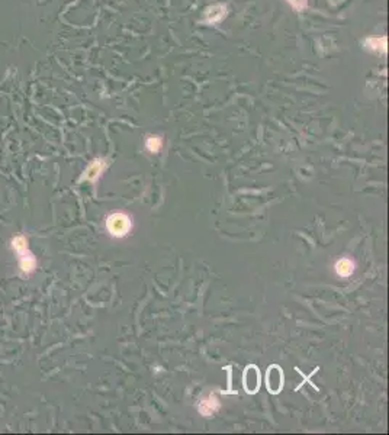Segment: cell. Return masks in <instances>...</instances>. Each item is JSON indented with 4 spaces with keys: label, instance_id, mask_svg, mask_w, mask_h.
I'll list each match as a JSON object with an SVG mask.
<instances>
[{
    "label": "cell",
    "instance_id": "obj_1",
    "mask_svg": "<svg viewBox=\"0 0 389 435\" xmlns=\"http://www.w3.org/2000/svg\"><path fill=\"white\" fill-rule=\"evenodd\" d=\"M12 247L18 254V260H19V266L20 270L24 273H32L36 267V258L32 255V253L28 248V241L25 240V237L18 235L16 238L12 240Z\"/></svg>",
    "mask_w": 389,
    "mask_h": 435
},
{
    "label": "cell",
    "instance_id": "obj_2",
    "mask_svg": "<svg viewBox=\"0 0 389 435\" xmlns=\"http://www.w3.org/2000/svg\"><path fill=\"white\" fill-rule=\"evenodd\" d=\"M106 228L115 238H124L132 229V221L125 213H112L106 219Z\"/></svg>",
    "mask_w": 389,
    "mask_h": 435
},
{
    "label": "cell",
    "instance_id": "obj_3",
    "mask_svg": "<svg viewBox=\"0 0 389 435\" xmlns=\"http://www.w3.org/2000/svg\"><path fill=\"white\" fill-rule=\"evenodd\" d=\"M266 386L272 395H279L284 389V370L278 364H273L268 369Z\"/></svg>",
    "mask_w": 389,
    "mask_h": 435
},
{
    "label": "cell",
    "instance_id": "obj_4",
    "mask_svg": "<svg viewBox=\"0 0 389 435\" xmlns=\"http://www.w3.org/2000/svg\"><path fill=\"white\" fill-rule=\"evenodd\" d=\"M242 386L244 390L250 395H254L260 389V372L254 364L246 367L242 375Z\"/></svg>",
    "mask_w": 389,
    "mask_h": 435
},
{
    "label": "cell",
    "instance_id": "obj_5",
    "mask_svg": "<svg viewBox=\"0 0 389 435\" xmlns=\"http://www.w3.org/2000/svg\"><path fill=\"white\" fill-rule=\"evenodd\" d=\"M106 168V161L102 158H98L94 161H92L89 167L86 168V171L83 173V179L89 181H94L99 179V176L104 173V170Z\"/></svg>",
    "mask_w": 389,
    "mask_h": 435
},
{
    "label": "cell",
    "instance_id": "obj_6",
    "mask_svg": "<svg viewBox=\"0 0 389 435\" xmlns=\"http://www.w3.org/2000/svg\"><path fill=\"white\" fill-rule=\"evenodd\" d=\"M354 269H356V264L350 258H340L334 264V270L340 277H350L354 273Z\"/></svg>",
    "mask_w": 389,
    "mask_h": 435
},
{
    "label": "cell",
    "instance_id": "obj_7",
    "mask_svg": "<svg viewBox=\"0 0 389 435\" xmlns=\"http://www.w3.org/2000/svg\"><path fill=\"white\" fill-rule=\"evenodd\" d=\"M220 409V401L216 399V396H210L208 399H204L199 405V412L205 417H210L212 414H215Z\"/></svg>",
    "mask_w": 389,
    "mask_h": 435
},
{
    "label": "cell",
    "instance_id": "obj_8",
    "mask_svg": "<svg viewBox=\"0 0 389 435\" xmlns=\"http://www.w3.org/2000/svg\"><path fill=\"white\" fill-rule=\"evenodd\" d=\"M225 16V6L222 4H214L212 7H208L205 12V19L210 23H215L220 22Z\"/></svg>",
    "mask_w": 389,
    "mask_h": 435
},
{
    "label": "cell",
    "instance_id": "obj_9",
    "mask_svg": "<svg viewBox=\"0 0 389 435\" xmlns=\"http://www.w3.org/2000/svg\"><path fill=\"white\" fill-rule=\"evenodd\" d=\"M162 145H163V141L158 136H148L147 141H146V147L151 152H158L160 148H162Z\"/></svg>",
    "mask_w": 389,
    "mask_h": 435
},
{
    "label": "cell",
    "instance_id": "obj_10",
    "mask_svg": "<svg viewBox=\"0 0 389 435\" xmlns=\"http://www.w3.org/2000/svg\"><path fill=\"white\" fill-rule=\"evenodd\" d=\"M368 44H374V45H368L370 46L372 49H376V51H386V38L385 36H380V38H369L368 39Z\"/></svg>",
    "mask_w": 389,
    "mask_h": 435
},
{
    "label": "cell",
    "instance_id": "obj_11",
    "mask_svg": "<svg viewBox=\"0 0 389 435\" xmlns=\"http://www.w3.org/2000/svg\"><path fill=\"white\" fill-rule=\"evenodd\" d=\"M292 6H295L298 10H300V9H304L305 7V0H288Z\"/></svg>",
    "mask_w": 389,
    "mask_h": 435
}]
</instances>
